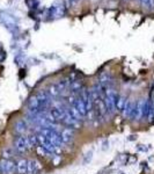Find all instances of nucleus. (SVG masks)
Instances as JSON below:
<instances>
[{"label": "nucleus", "instance_id": "24", "mask_svg": "<svg viewBox=\"0 0 154 174\" xmlns=\"http://www.w3.org/2000/svg\"><path fill=\"white\" fill-rule=\"evenodd\" d=\"M2 154H4V157H5L4 159H8V158L12 157V151H11V150H5Z\"/></svg>", "mask_w": 154, "mask_h": 174}, {"label": "nucleus", "instance_id": "17", "mask_svg": "<svg viewBox=\"0 0 154 174\" xmlns=\"http://www.w3.org/2000/svg\"><path fill=\"white\" fill-rule=\"evenodd\" d=\"M70 79H63V80H59L57 83V86L58 88H59V91L62 92V91H65L66 88L68 87V85L71 84V81H68Z\"/></svg>", "mask_w": 154, "mask_h": 174}, {"label": "nucleus", "instance_id": "10", "mask_svg": "<svg viewBox=\"0 0 154 174\" xmlns=\"http://www.w3.org/2000/svg\"><path fill=\"white\" fill-rule=\"evenodd\" d=\"M63 112H64V109L62 110V108H58V107H52V108L50 109V113H49V115H50V116H51L52 118H55L56 121H62Z\"/></svg>", "mask_w": 154, "mask_h": 174}, {"label": "nucleus", "instance_id": "1", "mask_svg": "<svg viewBox=\"0 0 154 174\" xmlns=\"http://www.w3.org/2000/svg\"><path fill=\"white\" fill-rule=\"evenodd\" d=\"M41 134L45 136L50 142H52L56 146H60V148H62V144H63L62 138H60V135H59L56 130H53L51 128H50V129H49V128H45V129H42V130H41Z\"/></svg>", "mask_w": 154, "mask_h": 174}, {"label": "nucleus", "instance_id": "26", "mask_svg": "<svg viewBox=\"0 0 154 174\" xmlns=\"http://www.w3.org/2000/svg\"><path fill=\"white\" fill-rule=\"evenodd\" d=\"M0 173H1V168H0Z\"/></svg>", "mask_w": 154, "mask_h": 174}, {"label": "nucleus", "instance_id": "7", "mask_svg": "<svg viewBox=\"0 0 154 174\" xmlns=\"http://www.w3.org/2000/svg\"><path fill=\"white\" fill-rule=\"evenodd\" d=\"M60 138H62V142L64 144H70L73 138H74V134H73V130L71 129H64L60 134Z\"/></svg>", "mask_w": 154, "mask_h": 174}, {"label": "nucleus", "instance_id": "11", "mask_svg": "<svg viewBox=\"0 0 154 174\" xmlns=\"http://www.w3.org/2000/svg\"><path fill=\"white\" fill-rule=\"evenodd\" d=\"M27 166H28V160L27 159H21L16 164V172L18 174H27Z\"/></svg>", "mask_w": 154, "mask_h": 174}, {"label": "nucleus", "instance_id": "12", "mask_svg": "<svg viewBox=\"0 0 154 174\" xmlns=\"http://www.w3.org/2000/svg\"><path fill=\"white\" fill-rule=\"evenodd\" d=\"M27 130V122L24 120H19L15 123V131L18 132L19 135H22L24 134Z\"/></svg>", "mask_w": 154, "mask_h": 174}, {"label": "nucleus", "instance_id": "2", "mask_svg": "<svg viewBox=\"0 0 154 174\" xmlns=\"http://www.w3.org/2000/svg\"><path fill=\"white\" fill-rule=\"evenodd\" d=\"M144 104H145V100L144 99H139V100L134 102L133 109H132L131 114H130V120H141L144 117Z\"/></svg>", "mask_w": 154, "mask_h": 174}, {"label": "nucleus", "instance_id": "23", "mask_svg": "<svg viewBox=\"0 0 154 174\" xmlns=\"http://www.w3.org/2000/svg\"><path fill=\"white\" fill-rule=\"evenodd\" d=\"M75 102H77V96H75L74 94H71V95L68 96V103L71 104V107H74Z\"/></svg>", "mask_w": 154, "mask_h": 174}, {"label": "nucleus", "instance_id": "20", "mask_svg": "<svg viewBox=\"0 0 154 174\" xmlns=\"http://www.w3.org/2000/svg\"><path fill=\"white\" fill-rule=\"evenodd\" d=\"M36 152H37V154L41 157H46V156H50V154H51V153L48 152V151H46L44 148H42V146H37V148H36Z\"/></svg>", "mask_w": 154, "mask_h": 174}, {"label": "nucleus", "instance_id": "8", "mask_svg": "<svg viewBox=\"0 0 154 174\" xmlns=\"http://www.w3.org/2000/svg\"><path fill=\"white\" fill-rule=\"evenodd\" d=\"M133 106H134V101H133V98H129L126 102H125V106H124L123 108V117L125 118H129L130 117V114H131L132 109H133Z\"/></svg>", "mask_w": 154, "mask_h": 174}, {"label": "nucleus", "instance_id": "18", "mask_svg": "<svg viewBox=\"0 0 154 174\" xmlns=\"http://www.w3.org/2000/svg\"><path fill=\"white\" fill-rule=\"evenodd\" d=\"M80 88H81V83L78 81V80H73L72 83H71V91L73 92L72 94H74L75 92L80 91Z\"/></svg>", "mask_w": 154, "mask_h": 174}, {"label": "nucleus", "instance_id": "5", "mask_svg": "<svg viewBox=\"0 0 154 174\" xmlns=\"http://www.w3.org/2000/svg\"><path fill=\"white\" fill-rule=\"evenodd\" d=\"M15 149H16V151L20 153H23L24 151L28 150L26 136H20V137L15 140Z\"/></svg>", "mask_w": 154, "mask_h": 174}, {"label": "nucleus", "instance_id": "3", "mask_svg": "<svg viewBox=\"0 0 154 174\" xmlns=\"http://www.w3.org/2000/svg\"><path fill=\"white\" fill-rule=\"evenodd\" d=\"M0 168H1V173L14 174L16 171V164L9 159H1L0 160Z\"/></svg>", "mask_w": 154, "mask_h": 174}, {"label": "nucleus", "instance_id": "16", "mask_svg": "<svg viewBox=\"0 0 154 174\" xmlns=\"http://www.w3.org/2000/svg\"><path fill=\"white\" fill-rule=\"evenodd\" d=\"M59 93H60V91H59V88H58L57 84H55V85H51V86L49 87L48 94L50 96H52V98H56V96L59 95Z\"/></svg>", "mask_w": 154, "mask_h": 174}, {"label": "nucleus", "instance_id": "19", "mask_svg": "<svg viewBox=\"0 0 154 174\" xmlns=\"http://www.w3.org/2000/svg\"><path fill=\"white\" fill-rule=\"evenodd\" d=\"M68 112H70V114L75 118V120H77V121H81V120H82V116H81L79 112L75 109V107H71Z\"/></svg>", "mask_w": 154, "mask_h": 174}, {"label": "nucleus", "instance_id": "22", "mask_svg": "<svg viewBox=\"0 0 154 174\" xmlns=\"http://www.w3.org/2000/svg\"><path fill=\"white\" fill-rule=\"evenodd\" d=\"M80 0H65V7L66 8H71L79 2Z\"/></svg>", "mask_w": 154, "mask_h": 174}, {"label": "nucleus", "instance_id": "13", "mask_svg": "<svg viewBox=\"0 0 154 174\" xmlns=\"http://www.w3.org/2000/svg\"><path fill=\"white\" fill-rule=\"evenodd\" d=\"M26 139H27V145H28V149L37 148V145H38L37 135H28V136H26Z\"/></svg>", "mask_w": 154, "mask_h": 174}, {"label": "nucleus", "instance_id": "25", "mask_svg": "<svg viewBox=\"0 0 154 174\" xmlns=\"http://www.w3.org/2000/svg\"><path fill=\"white\" fill-rule=\"evenodd\" d=\"M59 161H62V157L60 156H57L56 157V159H52V163L55 165H58L59 164Z\"/></svg>", "mask_w": 154, "mask_h": 174}, {"label": "nucleus", "instance_id": "15", "mask_svg": "<svg viewBox=\"0 0 154 174\" xmlns=\"http://www.w3.org/2000/svg\"><path fill=\"white\" fill-rule=\"evenodd\" d=\"M125 102H126V98L124 94H121V95L117 98V102H116V109L118 110V112H123V108L124 106H125Z\"/></svg>", "mask_w": 154, "mask_h": 174}, {"label": "nucleus", "instance_id": "9", "mask_svg": "<svg viewBox=\"0 0 154 174\" xmlns=\"http://www.w3.org/2000/svg\"><path fill=\"white\" fill-rule=\"evenodd\" d=\"M41 170V164L36 160H28L27 174H36Z\"/></svg>", "mask_w": 154, "mask_h": 174}, {"label": "nucleus", "instance_id": "14", "mask_svg": "<svg viewBox=\"0 0 154 174\" xmlns=\"http://www.w3.org/2000/svg\"><path fill=\"white\" fill-rule=\"evenodd\" d=\"M51 15L53 17H59L64 15V6L63 5H57V6H53L51 9Z\"/></svg>", "mask_w": 154, "mask_h": 174}, {"label": "nucleus", "instance_id": "4", "mask_svg": "<svg viewBox=\"0 0 154 174\" xmlns=\"http://www.w3.org/2000/svg\"><path fill=\"white\" fill-rule=\"evenodd\" d=\"M62 121H63V123H65L66 126H71V128L78 129V128L80 126L79 121H77V120H75V118L70 114V112H68V110H65V109H64V112H63Z\"/></svg>", "mask_w": 154, "mask_h": 174}, {"label": "nucleus", "instance_id": "6", "mask_svg": "<svg viewBox=\"0 0 154 174\" xmlns=\"http://www.w3.org/2000/svg\"><path fill=\"white\" fill-rule=\"evenodd\" d=\"M75 109L78 110L80 113V115L82 116V118H85L87 116V110H86V104H85L84 100H82V98L81 96H77V102L74 104Z\"/></svg>", "mask_w": 154, "mask_h": 174}, {"label": "nucleus", "instance_id": "21", "mask_svg": "<svg viewBox=\"0 0 154 174\" xmlns=\"http://www.w3.org/2000/svg\"><path fill=\"white\" fill-rule=\"evenodd\" d=\"M140 4L147 8H154V0H139Z\"/></svg>", "mask_w": 154, "mask_h": 174}]
</instances>
